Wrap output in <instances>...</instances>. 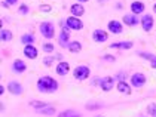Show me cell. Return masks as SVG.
I'll return each instance as SVG.
<instances>
[{"instance_id": "6da1fadb", "label": "cell", "mask_w": 156, "mask_h": 117, "mask_svg": "<svg viewBox=\"0 0 156 117\" xmlns=\"http://www.w3.org/2000/svg\"><path fill=\"white\" fill-rule=\"evenodd\" d=\"M58 82L55 79H52L51 76H42L39 77V80L36 83L37 91L40 94H52V92H57L58 91Z\"/></svg>"}, {"instance_id": "7a4b0ae2", "label": "cell", "mask_w": 156, "mask_h": 117, "mask_svg": "<svg viewBox=\"0 0 156 117\" xmlns=\"http://www.w3.org/2000/svg\"><path fill=\"white\" fill-rule=\"evenodd\" d=\"M39 31L42 33V36L45 39H54L55 37V27L51 21H43L39 25Z\"/></svg>"}, {"instance_id": "3957f363", "label": "cell", "mask_w": 156, "mask_h": 117, "mask_svg": "<svg viewBox=\"0 0 156 117\" xmlns=\"http://www.w3.org/2000/svg\"><path fill=\"white\" fill-rule=\"evenodd\" d=\"M89 74H91V68H89L88 65H77V67L73 70V77H74L76 80H79V82L86 80V79L89 77Z\"/></svg>"}, {"instance_id": "277c9868", "label": "cell", "mask_w": 156, "mask_h": 117, "mask_svg": "<svg viewBox=\"0 0 156 117\" xmlns=\"http://www.w3.org/2000/svg\"><path fill=\"white\" fill-rule=\"evenodd\" d=\"M140 25H141V28H143L146 33L152 31V30H153V27H155V19H153V16H152L150 13L143 15V16H141V19H140Z\"/></svg>"}, {"instance_id": "5b68a950", "label": "cell", "mask_w": 156, "mask_h": 117, "mask_svg": "<svg viewBox=\"0 0 156 117\" xmlns=\"http://www.w3.org/2000/svg\"><path fill=\"white\" fill-rule=\"evenodd\" d=\"M61 27H62V31L60 33L58 36V43H60L62 47H67L69 46V43H70V33H69V27H67V24H61Z\"/></svg>"}, {"instance_id": "8992f818", "label": "cell", "mask_w": 156, "mask_h": 117, "mask_svg": "<svg viewBox=\"0 0 156 117\" xmlns=\"http://www.w3.org/2000/svg\"><path fill=\"white\" fill-rule=\"evenodd\" d=\"M66 24H67V27L70 28V30H74V31H80V30H83V22L80 21V18H77V16H69L67 19H66Z\"/></svg>"}, {"instance_id": "52a82bcc", "label": "cell", "mask_w": 156, "mask_h": 117, "mask_svg": "<svg viewBox=\"0 0 156 117\" xmlns=\"http://www.w3.org/2000/svg\"><path fill=\"white\" fill-rule=\"evenodd\" d=\"M92 40L95 43H104V42L108 40V33L103 28H97V30L92 31Z\"/></svg>"}, {"instance_id": "ba28073f", "label": "cell", "mask_w": 156, "mask_h": 117, "mask_svg": "<svg viewBox=\"0 0 156 117\" xmlns=\"http://www.w3.org/2000/svg\"><path fill=\"white\" fill-rule=\"evenodd\" d=\"M144 83H146V76H144L143 73H134L131 76V86L132 88L140 89V88L144 86Z\"/></svg>"}, {"instance_id": "9c48e42d", "label": "cell", "mask_w": 156, "mask_h": 117, "mask_svg": "<svg viewBox=\"0 0 156 117\" xmlns=\"http://www.w3.org/2000/svg\"><path fill=\"white\" fill-rule=\"evenodd\" d=\"M107 30H108V33H112V34H120L123 31V25L118 19H112L107 24Z\"/></svg>"}, {"instance_id": "30bf717a", "label": "cell", "mask_w": 156, "mask_h": 117, "mask_svg": "<svg viewBox=\"0 0 156 117\" xmlns=\"http://www.w3.org/2000/svg\"><path fill=\"white\" fill-rule=\"evenodd\" d=\"M100 88L104 91V92H110L113 88H115V79L112 76H106L100 80Z\"/></svg>"}, {"instance_id": "8fae6325", "label": "cell", "mask_w": 156, "mask_h": 117, "mask_svg": "<svg viewBox=\"0 0 156 117\" xmlns=\"http://www.w3.org/2000/svg\"><path fill=\"white\" fill-rule=\"evenodd\" d=\"M72 71L70 68V64L67 62V61H60L58 64H57V68H55V73L60 76V77H64V76H67L69 73Z\"/></svg>"}, {"instance_id": "7c38bea8", "label": "cell", "mask_w": 156, "mask_h": 117, "mask_svg": "<svg viewBox=\"0 0 156 117\" xmlns=\"http://www.w3.org/2000/svg\"><path fill=\"white\" fill-rule=\"evenodd\" d=\"M8 92L12 95H21L24 92V89H23V84L20 82H16V80H12V82L8 83Z\"/></svg>"}, {"instance_id": "4fadbf2b", "label": "cell", "mask_w": 156, "mask_h": 117, "mask_svg": "<svg viewBox=\"0 0 156 117\" xmlns=\"http://www.w3.org/2000/svg\"><path fill=\"white\" fill-rule=\"evenodd\" d=\"M23 52H24V57L28 59H36L37 55H39V50L34 45H25Z\"/></svg>"}, {"instance_id": "5bb4252c", "label": "cell", "mask_w": 156, "mask_h": 117, "mask_svg": "<svg viewBox=\"0 0 156 117\" xmlns=\"http://www.w3.org/2000/svg\"><path fill=\"white\" fill-rule=\"evenodd\" d=\"M116 89L119 91L120 94H123V95H131V92H132L131 84H129V83H126V80H119L118 84H116Z\"/></svg>"}, {"instance_id": "9a60e30c", "label": "cell", "mask_w": 156, "mask_h": 117, "mask_svg": "<svg viewBox=\"0 0 156 117\" xmlns=\"http://www.w3.org/2000/svg\"><path fill=\"white\" fill-rule=\"evenodd\" d=\"M70 13H72V16H77V18H80V16H83L85 13V8L82 3H74L70 6Z\"/></svg>"}, {"instance_id": "2e32d148", "label": "cell", "mask_w": 156, "mask_h": 117, "mask_svg": "<svg viewBox=\"0 0 156 117\" xmlns=\"http://www.w3.org/2000/svg\"><path fill=\"white\" fill-rule=\"evenodd\" d=\"M122 22L126 24L128 27H135V25H138V18H137V15H134V13H128V15H123Z\"/></svg>"}, {"instance_id": "e0dca14e", "label": "cell", "mask_w": 156, "mask_h": 117, "mask_svg": "<svg viewBox=\"0 0 156 117\" xmlns=\"http://www.w3.org/2000/svg\"><path fill=\"white\" fill-rule=\"evenodd\" d=\"M12 70L15 73H18V74H21V73H24L27 70V64H25L23 59H15L12 62Z\"/></svg>"}, {"instance_id": "ac0fdd59", "label": "cell", "mask_w": 156, "mask_h": 117, "mask_svg": "<svg viewBox=\"0 0 156 117\" xmlns=\"http://www.w3.org/2000/svg\"><path fill=\"white\" fill-rule=\"evenodd\" d=\"M144 9H146V6H144L143 2L135 0V2H132L131 3V12L134 13V15H140V13H143Z\"/></svg>"}, {"instance_id": "d6986e66", "label": "cell", "mask_w": 156, "mask_h": 117, "mask_svg": "<svg viewBox=\"0 0 156 117\" xmlns=\"http://www.w3.org/2000/svg\"><path fill=\"white\" fill-rule=\"evenodd\" d=\"M134 46V43L132 42H115V43H112L110 45V49H131V47Z\"/></svg>"}, {"instance_id": "ffe728a7", "label": "cell", "mask_w": 156, "mask_h": 117, "mask_svg": "<svg viewBox=\"0 0 156 117\" xmlns=\"http://www.w3.org/2000/svg\"><path fill=\"white\" fill-rule=\"evenodd\" d=\"M67 50H69V52H72V53H79V52L82 50V43H80V42H77V40H73V42L69 43Z\"/></svg>"}, {"instance_id": "44dd1931", "label": "cell", "mask_w": 156, "mask_h": 117, "mask_svg": "<svg viewBox=\"0 0 156 117\" xmlns=\"http://www.w3.org/2000/svg\"><path fill=\"white\" fill-rule=\"evenodd\" d=\"M0 39H2V42H11L12 40V31L11 30H6V28H2Z\"/></svg>"}, {"instance_id": "7402d4cb", "label": "cell", "mask_w": 156, "mask_h": 117, "mask_svg": "<svg viewBox=\"0 0 156 117\" xmlns=\"http://www.w3.org/2000/svg\"><path fill=\"white\" fill-rule=\"evenodd\" d=\"M37 113H40V114H48V116H52V114H55V107L46 105V107H43V108H40V110H37Z\"/></svg>"}, {"instance_id": "603a6c76", "label": "cell", "mask_w": 156, "mask_h": 117, "mask_svg": "<svg viewBox=\"0 0 156 117\" xmlns=\"http://www.w3.org/2000/svg\"><path fill=\"white\" fill-rule=\"evenodd\" d=\"M34 40H36V37H34L33 34H28V33L21 37V42H23L24 45H33V43H34Z\"/></svg>"}, {"instance_id": "cb8c5ba5", "label": "cell", "mask_w": 156, "mask_h": 117, "mask_svg": "<svg viewBox=\"0 0 156 117\" xmlns=\"http://www.w3.org/2000/svg\"><path fill=\"white\" fill-rule=\"evenodd\" d=\"M58 117H80V114H77V113H76V111H73V110H67V111L60 113Z\"/></svg>"}, {"instance_id": "d4e9b609", "label": "cell", "mask_w": 156, "mask_h": 117, "mask_svg": "<svg viewBox=\"0 0 156 117\" xmlns=\"http://www.w3.org/2000/svg\"><path fill=\"white\" fill-rule=\"evenodd\" d=\"M43 52H46V53H52L54 50H55V45H52V43H43Z\"/></svg>"}, {"instance_id": "484cf974", "label": "cell", "mask_w": 156, "mask_h": 117, "mask_svg": "<svg viewBox=\"0 0 156 117\" xmlns=\"http://www.w3.org/2000/svg\"><path fill=\"white\" fill-rule=\"evenodd\" d=\"M30 105L33 107V108H36V111H37V110H40V108L46 107L48 104H45V102H42V101H31V102H30Z\"/></svg>"}, {"instance_id": "4316f807", "label": "cell", "mask_w": 156, "mask_h": 117, "mask_svg": "<svg viewBox=\"0 0 156 117\" xmlns=\"http://www.w3.org/2000/svg\"><path fill=\"white\" fill-rule=\"evenodd\" d=\"M147 113H149L152 117H156V104H155V102L147 105Z\"/></svg>"}, {"instance_id": "83f0119b", "label": "cell", "mask_w": 156, "mask_h": 117, "mask_svg": "<svg viewBox=\"0 0 156 117\" xmlns=\"http://www.w3.org/2000/svg\"><path fill=\"white\" fill-rule=\"evenodd\" d=\"M18 12H20V15H23V16H24V15H27V13L30 12V9H28V6H27V5H24V3H23V5H20Z\"/></svg>"}, {"instance_id": "f1b7e54d", "label": "cell", "mask_w": 156, "mask_h": 117, "mask_svg": "<svg viewBox=\"0 0 156 117\" xmlns=\"http://www.w3.org/2000/svg\"><path fill=\"white\" fill-rule=\"evenodd\" d=\"M39 11L43 12V13H49V12L52 11V6H51V5H43V3H42V5L39 6Z\"/></svg>"}, {"instance_id": "f546056e", "label": "cell", "mask_w": 156, "mask_h": 117, "mask_svg": "<svg viewBox=\"0 0 156 117\" xmlns=\"http://www.w3.org/2000/svg\"><path fill=\"white\" fill-rule=\"evenodd\" d=\"M54 62H55V58H54V57H46V58H43V65H46V67H51Z\"/></svg>"}, {"instance_id": "4dcf8cb0", "label": "cell", "mask_w": 156, "mask_h": 117, "mask_svg": "<svg viewBox=\"0 0 156 117\" xmlns=\"http://www.w3.org/2000/svg\"><path fill=\"white\" fill-rule=\"evenodd\" d=\"M138 55H140V57H143V58H146V59H149V61H152V59L156 57V55H152V53H146V52H138Z\"/></svg>"}, {"instance_id": "1f68e13d", "label": "cell", "mask_w": 156, "mask_h": 117, "mask_svg": "<svg viewBox=\"0 0 156 117\" xmlns=\"http://www.w3.org/2000/svg\"><path fill=\"white\" fill-rule=\"evenodd\" d=\"M103 59L107 61V62H115V61H116V58H115L113 55H103Z\"/></svg>"}, {"instance_id": "d6a6232c", "label": "cell", "mask_w": 156, "mask_h": 117, "mask_svg": "<svg viewBox=\"0 0 156 117\" xmlns=\"http://www.w3.org/2000/svg\"><path fill=\"white\" fill-rule=\"evenodd\" d=\"M125 77H126V73L125 71H120V73H118L115 76V79H119V80H125Z\"/></svg>"}, {"instance_id": "836d02e7", "label": "cell", "mask_w": 156, "mask_h": 117, "mask_svg": "<svg viewBox=\"0 0 156 117\" xmlns=\"http://www.w3.org/2000/svg\"><path fill=\"white\" fill-rule=\"evenodd\" d=\"M16 2H18V0H6V2H3V6L9 8V6H12V5H16Z\"/></svg>"}, {"instance_id": "e575fe53", "label": "cell", "mask_w": 156, "mask_h": 117, "mask_svg": "<svg viewBox=\"0 0 156 117\" xmlns=\"http://www.w3.org/2000/svg\"><path fill=\"white\" fill-rule=\"evenodd\" d=\"M150 67H152V68H156V57L150 61Z\"/></svg>"}, {"instance_id": "d590c367", "label": "cell", "mask_w": 156, "mask_h": 117, "mask_svg": "<svg viewBox=\"0 0 156 117\" xmlns=\"http://www.w3.org/2000/svg\"><path fill=\"white\" fill-rule=\"evenodd\" d=\"M0 94L2 95L5 94V86H0Z\"/></svg>"}, {"instance_id": "8d00e7d4", "label": "cell", "mask_w": 156, "mask_h": 117, "mask_svg": "<svg viewBox=\"0 0 156 117\" xmlns=\"http://www.w3.org/2000/svg\"><path fill=\"white\" fill-rule=\"evenodd\" d=\"M85 2H88V0H79L77 3H85Z\"/></svg>"}, {"instance_id": "74e56055", "label": "cell", "mask_w": 156, "mask_h": 117, "mask_svg": "<svg viewBox=\"0 0 156 117\" xmlns=\"http://www.w3.org/2000/svg\"><path fill=\"white\" fill-rule=\"evenodd\" d=\"M153 12H155V13H156V3H155V5H153Z\"/></svg>"}, {"instance_id": "f35d334b", "label": "cell", "mask_w": 156, "mask_h": 117, "mask_svg": "<svg viewBox=\"0 0 156 117\" xmlns=\"http://www.w3.org/2000/svg\"><path fill=\"white\" fill-rule=\"evenodd\" d=\"M97 117H104V116H97Z\"/></svg>"}, {"instance_id": "ab89813d", "label": "cell", "mask_w": 156, "mask_h": 117, "mask_svg": "<svg viewBox=\"0 0 156 117\" xmlns=\"http://www.w3.org/2000/svg\"><path fill=\"white\" fill-rule=\"evenodd\" d=\"M140 117H144V116H140Z\"/></svg>"}]
</instances>
